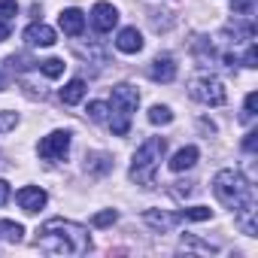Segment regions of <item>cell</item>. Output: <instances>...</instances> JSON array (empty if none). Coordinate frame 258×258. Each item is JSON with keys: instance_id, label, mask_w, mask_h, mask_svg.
I'll list each match as a JSON object with an SVG mask.
<instances>
[{"instance_id": "1", "label": "cell", "mask_w": 258, "mask_h": 258, "mask_svg": "<svg viewBox=\"0 0 258 258\" xmlns=\"http://www.w3.org/2000/svg\"><path fill=\"white\" fill-rule=\"evenodd\" d=\"M37 246L49 255H85L91 249V237L88 228L70 219H49L40 231H37Z\"/></svg>"}, {"instance_id": "2", "label": "cell", "mask_w": 258, "mask_h": 258, "mask_svg": "<svg viewBox=\"0 0 258 258\" xmlns=\"http://www.w3.org/2000/svg\"><path fill=\"white\" fill-rule=\"evenodd\" d=\"M164 152H167V140L164 137H149L134 152L131 173H127V176H131V182H137V185H155V170H158Z\"/></svg>"}, {"instance_id": "3", "label": "cell", "mask_w": 258, "mask_h": 258, "mask_svg": "<svg viewBox=\"0 0 258 258\" xmlns=\"http://www.w3.org/2000/svg\"><path fill=\"white\" fill-rule=\"evenodd\" d=\"M213 195L219 198V204H225V207L234 210V213H237L240 207H246V204L255 201L252 185H249L246 176L237 173V170H219L216 179H213Z\"/></svg>"}, {"instance_id": "4", "label": "cell", "mask_w": 258, "mask_h": 258, "mask_svg": "<svg viewBox=\"0 0 258 258\" xmlns=\"http://www.w3.org/2000/svg\"><path fill=\"white\" fill-rule=\"evenodd\" d=\"M137 103H140V91L134 85L121 82V85L112 88V100H109L112 118H109V127H112L115 137H124L127 131H131V115L137 112Z\"/></svg>"}, {"instance_id": "5", "label": "cell", "mask_w": 258, "mask_h": 258, "mask_svg": "<svg viewBox=\"0 0 258 258\" xmlns=\"http://www.w3.org/2000/svg\"><path fill=\"white\" fill-rule=\"evenodd\" d=\"M188 94L198 103H207V106H222L228 100V91H225V85L216 76H198V79H191Z\"/></svg>"}, {"instance_id": "6", "label": "cell", "mask_w": 258, "mask_h": 258, "mask_svg": "<svg viewBox=\"0 0 258 258\" xmlns=\"http://www.w3.org/2000/svg\"><path fill=\"white\" fill-rule=\"evenodd\" d=\"M37 152H40V158H46V161H64L67 152H70V131H52L49 137L40 140Z\"/></svg>"}, {"instance_id": "7", "label": "cell", "mask_w": 258, "mask_h": 258, "mask_svg": "<svg viewBox=\"0 0 258 258\" xmlns=\"http://www.w3.org/2000/svg\"><path fill=\"white\" fill-rule=\"evenodd\" d=\"M16 201H19V207H22L25 213H40V210L46 207L49 195H46V191H43L40 185H25V188H19Z\"/></svg>"}, {"instance_id": "8", "label": "cell", "mask_w": 258, "mask_h": 258, "mask_svg": "<svg viewBox=\"0 0 258 258\" xmlns=\"http://www.w3.org/2000/svg\"><path fill=\"white\" fill-rule=\"evenodd\" d=\"M91 25H94V31H100V34L112 31V28L118 25V10H115L112 4H94V10H91Z\"/></svg>"}, {"instance_id": "9", "label": "cell", "mask_w": 258, "mask_h": 258, "mask_svg": "<svg viewBox=\"0 0 258 258\" xmlns=\"http://www.w3.org/2000/svg\"><path fill=\"white\" fill-rule=\"evenodd\" d=\"M115 49L124 52V55H137L143 49V34L137 28H121L118 37H115Z\"/></svg>"}, {"instance_id": "10", "label": "cell", "mask_w": 258, "mask_h": 258, "mask_svg": "<svg viewBox=\"0 0 258 258\" xmlns=\"http://www.w3.org/2000/svg\"><path fill=\"white\" fill-rule=\"evenodd\" d=\"M25 43L28 46H52L55 43V31L49 28V25H43V22H34V25H28L25 28Z\"/></svg>"}, {"instance_id": "11", "label": "cell", "mask_w": 258, "mask_h": 258, "mask_svg": "<svg viewBox=\"0 0 258 258\" xmlns=\"http://www.w3.org/2000/svg\"><path fill=\"white\" fill-rule=\"evenodd\" d=\"M58 25L67 37H79L85 31V16H82V10H64L58 16Z\"/></svg>"}, {"instance_id": "12", "label": "cell", "mask_w": 258, "mask_h": 258, "mask_svg": "<svg viewBox=\"0 0 258 258\" xmlns=\"http://www.w3.org/2000/svg\"><path fill=\"white\" fill-rule=\"evenodd\" d=\"M149 76H152L155 82H173V76H176L173 58H170V55H158V58L149 64Z\"/></svg>"}, {"instance_id": "13", "label": "cell", "mask_w": 258, "mask_h": 258, "mask_svg": "<svg viewBox=\"0 0 258 258\" xmlns=\"http://www.w3.org/2000/svg\"><path fill=\"white\" fill-rule=\"evenodd\" d=\"M198 164V146H185V149H179L173 158H170V170L173 173H182V170H188V167H195Z\"/></svg>"}, {"instance_id": "14", "label": "cell", "mask_w": 258, "mask_h": 258, "mask_svg": "<svg viewBox=\"0 0 258 258\" xmlns=\"http://www.w3.org/2000/svg\"><path fill=\"white\" fill-rule=\"evenodd\" d=\"M143 222L146 225H152L155 231H170L176 222H179V213L176 216H170V213H158V210H146L143 213Z\"/></svg>"}, {"instance_id": "15", "label": "cell", "mask_w": 258, "mask_h": 258, "mask_svg": "<svg viewBox=\"0 0 258 258\" xmlns=\"http://www.w3.org/2000/svg\"><path fill=\"white\" fill-rule=\"evenodd\" d=\"M82 97H85V82H82V79H70V82L61 88V103H67V106L79 103Z\"/></svg>"}, {"instance_id": "16", "label": "cell", "mask_w": 258, "mask_h": 258, "mask_svg": "<svg viewBox=\"0 0 258 258\" xmlns=\"http://www.w3.org/2000/svg\"><path fill=\"white\" fill-rule=\"evenodd\" d=\"M85 161H88L85 167H88L91 173H106V170L112 167V158H109V155H103V152H97V155H91V158H85Z\"/></svg>"}, {"instance_id": "17", "label": "cell", "mask_w": 258, "mask_h": 258, "mask_svg": "<svg viewBox=\"0 0 258 258\" xmlns=\"http://www.w3.org/2000/svg\"><path fill=\"white\" fill-rule=\"evenodd\" d=\"M22 234H25V228L22 225H16V222H0V237H4V240H10V243H19L22 240Z\"/></svg>"}, {"instance_id": "18", "label": "cell", "mask_w": 258, "mask_h": 258, "mask_svg": "<svg viewBox=\"0 0 258 258\" xmlns=\"http://www.w3.org/2000/svg\"><path fill=\"white\" fill-rule=\"evenodd\" d=\"M64 67H67V64H64L61 58H46V61H40V70H43L49 79H58V76L64 73Z\"/></svg>"}, {"instance_id": "19", "label": "cell", "mask_w": 258, "mask_h": 258, "mask_svg": "<svg viewBox=\"0 0 258 258\" xmlns=\"http://www.w3.org/2000/svg\"><path fill=\"white\" fill-rule=\"evenodd\" d=\"M213 216L210 207H188V210H179V219H188V222H207Z\"/></svg>"}, {"instance_id": "20", "label": "cell", "mask_w": 258, "mask_h": 258, "mask_svg": "<svg viewBox=\"0 0 258 258\" xmlns=\"http://www.w3.org/2000/svg\"><path fill=\"white\" fill-rule=\"evenodd\" d=\"M149 121H152V124H170V121H173L170 106H158V103H155V106L149 109Z\"/></svg>"}, {"instance_id": "21", "label": "cell", "mask_w": 258, "mask_h": 258, "mask_svg": "<svg viewBox=\"0 0 258 258\" xmlns=\"http://www.w3.org/2000/svg\"><path fill=\"white\" fill-rule=\"evenodd\" d=\"M88 115H91L94 121H106L109 106H106V103H100V100H91V103H88Z\"/></svg>"}, {"instance_id": "22", "label": "cell", "mask_w": 258, "mask_h": 258, "mask_svg": "<svg viewBox=\"0 0 258 258\" xmlns=\"http://www.w3.org/2000/svg\"><path fill=\"white\" fill-rule=\"evenodd\" d=\"M7 64H10L13 70H31V67H34V64H40V61H31L28 55H13Z\"/></svg>"}, {"instance_id": "23", "label": "cell", "mask_w": 258, "mask_h": 258, "mask_svg": "<svg viewBox=\"0 0 258 258\" xmlns=\"http://www.w3.org/2000/svg\"><path fill=\"white\" fill-rule=\"evenodd\" d=\"M115 219H118V213H115V210H103V213H97L91 222H94V228H106V225H112Z\"/></svg>"}, {"instance_id": "24", "label": "cell", "mask_w": 258, "mask_h": 258, "mask_svg": "<svg viewBox=\"0 0 258 258\" xmlns=\"http://www.w3.org/2000/svg\"><path fill=\"white\" fill-rule=\"evenodd\" d=\"M182 249H201V252H219L216 246H210V243H201V240H195V237H182Z\"/></svg>"}, {"instance_id": "25", "label": "cell", "mask_w": 258, "mask_h": 258, "mask_svg": "<svg viewBox=\"0 0 258 258\" xmlns=\"http://www.w3.org/2000/svg\"><path fill=\"white\" fill-rule=\"evenodd\" d=\"M16 13H19V4H16V0H0V19H4V22H10Z\"/></svg>"}, {"instance_id": "26", "label": "cell", "mask_w": 258, "mask_h": 258, "mask_svg": "<svg viewBox=\"0 0 258 258\" xmlns=\"http://www.w3.org/2000/svg\"><path fill=\"white\" fill-rule=\"evenodd\" d=\"M16 124H19V115H16V112H0V134L13 131Z\"/></svg>"}, {"instance_id": "27", "label": "cell", "mask_w": 258, "mask_h": 258, "mask_svg": "<svg viewBox=\"0 0 258 258\" xmlns=\"http://www.w3.org/2000/svg\"><path fill=\"white\" fill-rule=\"evenodd\" d=\"M255 100H258V94L249 91V94H246V103H243V121H252V115H255Z\"/></svg>"}, {"instance_id": "28", "label": "cell", "mask_w": 258, "mask_h": 258, "mask_svg": "<svg viewBox=\"0 0 258 258\" xmlns=\"http://www.w3.org/2000/svg\"><path fill=\"white\" fill-rule=\"evenodd\" d=\"M234 13L237 16H252V7H255V0H234Z\"/></svg>"}, {"instance_id": "29", "label": "cell", "mask_w": 258, "mask_h": 258, "mask_svg": "<svg viewBox=\"0 0 258 258\" xmlns=\"http://www.w3.org/2000/svg\"><path fill=\"white\" fill-rule=\"evenodd\" d=\"M243 64H246V67H258V49H255V43H249V49H246V58H243Z\"/></svg>"}, {"instance_id": "30", "label": "cell", "mask_w": 258, "mask_h": 258, "mask_svg": "<svg viewBox=\"0 0 258 258\" xmlns=\"http://www.w3.org/2000/svg\"><path fill=\"white\" fill-rule=\"evenodd\" d=\"M10 201V182L7 179H0V207H4Z\"/></svg>"}, {"instance_id": "31", "label": "cell", "mask_w": 258, "mask_h": 258, "mask_svg": "<svg viewBox=\"0 0 258 258\" xmlns=\"http://www.w3.org/2000/svg\"><path fill=\"white\" fill-rule=\"evenodd\" d=\"M255 137H258L255 131H252V134H246V140H243V149H246V152H255Z\"/></svg>"}, {"instance_id": "32", "label": "cell", "mask_w": 258, "mask_h": 258, "mask_svg": "<svg viewBox=\"0 0 258 258\" xmlns=\"http://www.w3.org/2000/svg\"><path fill=\"white\" fill-rule=\"evenodd\" d=\"M10 37V22H4V19H0V43H4Z\"/></svg>"}, {"instance_id": "33", "label": "cell", "mask_w": 258, "mask_h": 258, "mask_svg": "<svg viewBox=\"0 0 258 258\" xmlns=\"http://www.w3.org/2000/svg\"><path fill=\"white\" fill-rule=\"evenodd\" d=\"M4 85H7V82H4V73H0V91H4Z\"/></svg>"}]
</instances>
